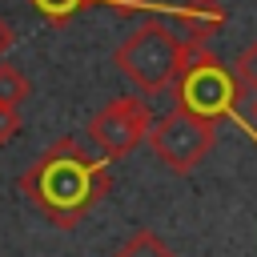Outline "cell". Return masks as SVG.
<instances>
[{
  "mask_svg": "<svg viewBox=\"0 0 257 257\" xmlns=\"http://www.w3.org/2000/svg\"><path fill=\"white\" fill-rule=\"evenodd\" d=\"M16 185L48 225L72 229L108 197L112 169L108 157L88 153L76 137H60L20 173Z\"/></svg>",
  "mask_w": 257,
  "mask_h": 257,
  "instance_id": "cell-1",
  "label": "cell"
},
{
  "mask_svg": "<svg viewBox=\"0 0 257 257\" xmlns=\"http://www.w3.org/2000/svg\"><path fill=\"white\" fill-rule=\"evenodd\" d=\"M173 100L201 120H241L237 112V84L233 72L209 52L205 40H185L181 36V64L173 76Z\"/></svg>",
  "mask_w": 257,
  "mask_h": 257,
  "instance_id": "cell-2",
  "label": "cell"
},
{
  "mask_svg": "<svg viewBox=\"0 0 257 257\" xmlns=\"http://www.w3.org/2000/svg\"><path fill=\"white\" fill-rule=\"evenodd\" d=\"M112 64L124 72L128 84H137L145 96H161L173 88L177 64H181V36L165 24L145 16L112 52Z\"/></svg>",
  "mask_w": 257,
  "mask_h": 257,
  "instance_id": "cell-3",
  "label": "cell"
},
{
  "mask_svg": "<svg viewBox=\"0 0 257 257\" xmlns=\"http://www.w3.org/2000/svg\"><path fill=\"white\" fill-rule=\"evenodd\" d=\"M149 145H153L157 161H161L169 173L189 177V173L213 153V145H217V124H213V120H201L197 112H189V108H181V104H173L161 120H153Z\"/></svg>",
  "mask_w": 257,
  "mask_h": 257,
  "instance_id": "cell-4",
  "label": "cell"
},
{
  "mask_svg": "<svg viewBox=\"0 0 257 257\" xmlns=\"http://www.w3.org/2000/svg\"><path fill=\"white\" fill-rule=\"evenodd\" d=\"M153 128V112L145 96H112L100 112H92L88 120V141L100 149V157L116 161L128 157Z\"/></svg>",
  "mask_w": 257,
  "mask_h": 257,
  "instance_id": "cell-5",
  "label": "cell"
},
{
  "mask_svg": "<svg viewBox=\"0 0 257 257\" xmlns=\"http://www.w3.org/2000/svg\"><path fill=\"white\" fill-rule=\"evenodd\" d=\"M173 16H177L185 40H205L209 44V36H217L225 28V4L221 0H185V4H177Z\"/></svg>",
  "mask_w": 257,
  "mask_h": 257,
  "instance_id": "cell-6",
  "label": "cell"
},
{
  "mask_svg": "<svg viewBox=\"0 0 257 257\" xmlns=\"http://www.w3.org/2000/svg\"><path fill=\"white\" fill-rule=\"evenodd\" d=\"M28 96H32V80H28L12 60H0V104L20 108Z\"/></svg>",
  "mask_w": 257,
  "mask_h": 257,
  "instance_id": "cell-7",
  "label": "cell"
},
{
  "mask_svg": "<svg viewBox=\"0 0 257 257\" xmlns=\"http://www.w3.org/2000/svg\"><path fill=\"white\" fill-rule=\"evenodd\" d=\"M112 257H177L169 245H165V237L161 233H153V229H137Z\"/></svg>",
  "mask_w": 257,
  "mask_h": 257,
  "instance_id": "cell-8",
  "label": "cell"
},
{
  "mask_svg": "<svg viewBox=\"0 0 257 257\" xmlns=\"http://www.w3.org/2000/svg\"><path fill=\"white\" fill-rule=\"evenodd\" d=\"M52 28H64L76 12H84V8H92V0H28Z\"/></svg>",
  "mask_w": 257,
  "mask_h": 257,
  "instance_id": "cell-9",
  "label": "cell"
},
{
  "mask_svg": "<svg viewBox=\"0 0 257 257\" xmlns=\"http://www.w3.org/2000/svg\"><path fill=\"white\" fill-rule=\"evenodd\" d=\"M233 84H237V92H257V40L249 44V48H241V56L233 60Z\"/></svg>",
  "mask_w": 257,
  "mask_h": 257,
  "instance_id": "cell-10",
  "label": "cell"
},
{
  "mask_svg": "<svg viewBox=\"0 0 257 257\" xmlns=\"http://www.w3.org/2000/svg\"><path fill=\"white\" fill-rule=\"evenodd\" d=\"M92 4H104V8H112L116 16H149V12H177V4H153V0H92Z\"/></svg>",
  "mask_w": 257,
  "mask_h": 257,
  "instance_id": "cell-11",
  "label": "cell"
},
{
  "mask_svg": "<svg viewBox=\"0 0 257 257\" xmlns=\"http://www.w3.org/2000/svg\"><path fill=\"white\" fill-rule=\"evenodd\" d=\"M24 128V120H20V108H12V104H0V145H8L16 133Z\"/></svg>",
  "mask_w": 257,
  "mask_h": 257,
  "instance_id": "cell-12",
  "label": "cell"
},
{
  "mask_svg": "<svg viewBox=\"0 0 257 257\" xmlns=\"http://www.w3.org/2000/svg\"><path fill=\"white\" fill-rule=\"evenodd\" d=\"M12 44H16V36H12V28H8L4 20H0V60H4V52H8Z\"/></svg>",
  "mask_w": 257,
  "mask_h": 257,
  "instance_id": "cell-13",
  "label": "cell"
},
{
  "mask_svg": "<svg viewBox=\"0 0 257 257\" xmlns=\"http://www.w3.org/2000/svg\"><path fill=\"white\" fill-rule=\"evenodd\" d=\"M249 124L257 128V92H249Z\"/></svg>",
  "mask_w": 257,
  "mask_h": 257,
  "instance_id": "cell-14",
  "label": "cell"
}]
</instances>
